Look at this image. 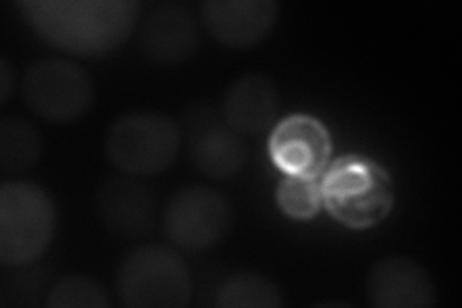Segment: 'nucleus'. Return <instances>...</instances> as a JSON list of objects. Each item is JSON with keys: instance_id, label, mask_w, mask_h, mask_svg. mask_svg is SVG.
<instances>
[{"instance_id": "f257e3e1", "label": "nucleus", "mask_w": 462, "mask_h": 308, "mask_svg": "<svg viewBox=\"0 0 462 308\" xmlns=\"http://www.w3.org/2000/svg\"><path fill=\"white\" fill-rule=\"evenodd\" d=\"M18 10L52 49L97 58L120 49L132 37L141 6L135 0H23Z\"/></svg>"}, {"instance_id": "f03ea898", "label": "nucleus", "mask_w": 462, "mask_h": 308, "mask_svg": "<svg viewBox=\"0 0 462 308\" xmlns=\"http://www.w3.org/2000/svg\"><path fill=\"white\" fill-rule=\"evenodd\" d=\"M322 204L341 226L365 231L382 224L395 207V182L380 163L345 154L320 175Z\"/></svg>"}, {"instance_id": "7ed1b4c3", "label": "nucleus", "mask_w": 462, "mask_h": 308, "mask_svg": "<svg viewBox=\"0 0 462 308\" xmlns=\"http://www.w3.org/2000/svg\"><path fill=\"white\" fill-rule=\"evenodd\" d=\"M180 124L164 112L139 110L116 118L105 137L110 164L132 178H152L166 172L181 151Z\"/></svg>"}, {"instance_id": "20e7f679", "label": "nucleus", "mask_w": 462, "mask_h": 308, "mask_svg": "<svg viewBox=\"0 0 462 308\" xmlns=\"http://www.w3.org/2000/svg\"><path fill=\"white\" fill-rule=\"evenodd\" d=\"M56 231V207L33 182H5L0 187V264L18 268L49 251Z\"/></svg>"}, {"instance_id": "39448f33", "label": "nucleus", "mask_w": 462, "mask_h": 308, "mask_svg": "<svg viewBox=\"0 0 462 308\" xmlns=\"http://www.w3.org/2000/svg\"><path fill=\"white\" fill-rule=\"evenodd\" d=\"M116 291L127 308H183L193 299V277L178 251L143 245L122 258Z\"/></svg>"}, {"instance_id": "423d86ee", "label": "nucleus", "mask_w": 462, "mask_h": 308, "mask_svg": "<svg viewBox=\"0 0 462 308\" xmlns=\"http://www.w3.org/2000/svg\"><path fill=\"white\" fill-rule=\"evenodd\" d=\"M22 98L37 118L51 124L81 120L95 102L89 73L68 58H39L22 78Z\"/></svg>"}, {"instance_id": "0eeeda50", "label": "nucleus", "mask_w": 462, "mask_h": 308, "mask_svg": "<svg viewBox=\"0 0 462 308\" xmlns=\"http://www.w3.org/2000/svg\"><path fill=\"white\" fill-rule=\"evenodd\" d=\"M162 224L166 238L176 247L191 253L208 251L229 236L234 209L218 189L189 185L168 201Z\"/></svg>"}, {"instance_id": "6e6552de", "label": "nucleus", "mask_w": 462, "mask_h": 308, "mask_svg": "<svg viewBox=\"0 0 462 308\" xmlns=\"http://www.w3.org/2000/svg\"><path fill=\"white\" fill-rule=\"evenodd\" d=\"M185 141L193 166L210 180H229L247 163V146L241 135L231 129L207 105L191 107L185 116Z\"/></svg>"}, {"instance_id": "1a4fd4ad", "label": "nucleus", "mask_w": 462, "mask_h": 308, "mask_svg": "<svg viewBox=\"0 0 462 308\" xmlns=\"http://www.w3.org/2000/svg\"><path fill=\"white\" fill-rule=\"evenodd\" d=\"M334 141L322 120L310 114L285 116L272 127L268 153L285 175L318 180L329 166Z\"/></svg>"}, {"instance_id": "9d476101", "label": "nucleus", "mask_w": 462, "mask_h": 308, "mask_svg": "<svg viewBox=\"0 0 462 308\" xmlns=\"http://www.w3.org/2000/svg\"><path fill=\"white\" fill-rule=\"evenodd\" d=\"M141 51L156 66H180L200 47L197 14L181 3H162L151 8L139 32Z\"/></svg>"}, {"instance_id": "9b49d317", "label": "nucleus", "mask_w": 462, "mask_h": 308, "mask_svg": "<svg viewBox=\"0 0 462 308\" xmlns=\"http://www.w3.org/2000/svg\"><path fill=\"white\" fill-rule=\"evenodd\" d=\"M95 209L105 228L124 239L149 236L156 226V197L132 175H112L100 182Z\"/></svg>"}, {"instance_id": "f8f14e48", "label": "nucleus", "mask_w": 462, "mask_h": 308, "mask_svg": "<svg viewBox=\"0 0 462 308\" xmlns=\"http://www.w3.org/2000/svg\"><path fill=\"white\" fill-rule=\"evenodd\" d=\"M280 6L273 0H207L200 22L208 35L229 49H253L276 25Z\"/></svg>"}, {"instance_id": "ddd939ff", "label": "nucleus", "mask_w": 462, "mask_h": 308, "mask_svg": "<svg viewBox=\"0 0 462 308\" xmlns=\"http://www.w3.org/2000/svg\"><path fill=\"white\" fill-rule=\"evenodd\" d=\"M368 303L378 308H430L438 303V289L430 272L409 257H387L366 275Z\"/></svg>"}, {"instance_id": "4468645a", "label": "nucleus", "mask_w": 462, "mask_h": 308, "mask_svg": "<svg viewBox=\"0 0 462 308\" xmlns=\"http://www.w3.org/2000/svg\"><path fill=\"white\" fill-rule=\"evenodd\" d=\"M280 93L264 73H245L227 87L222 116L239 135H260L276 126Z\"/></svg>"}, {"instance_id": "2eb2a0df", "label": "nucleus", "mask_w": 462, "mask_h": 308, "mask_svg": "<svg viewBox=\"0 0 462 308\" xmlns=\"http://www.w3.org/2000/svg\"><path fill=\"white\" fill-rule=\"evenodd\" d=\"M42 156L39 129L18 116L0 118V168L5 172H25Z\"/></svg>"}, {"instance_id": "dca6fc26", "label": "nucleus", "mask_w": 462, "mask_h": 308, "mask_svg": "<svg viewBox=\"0 0 462 308\" xmlns=\"http://www.w3.org/2000/svg\"><path fill=\"white\" fill-rule=\"evenodd\" d=\"M216 304L220 308H280L285 304L282 287L258 272H239L222 284Z\"/></svg>"}, {"instance_id": "f3484780", "label": "nucleus", "mask_w": 462, "mask_h": 308, "mask_svg": "<svg viewBox=\"0 0 462 308\" xmlns=\"http://www.w3.org/2000/svg\"><path fill=\"white\" fill-rule=\"evenodd\" d=\"M276 204L289 219H314L324 207L320 182L300 175H283L276 187Z\"/></svg>"}, {"instance_id": "a211bd4d", "label": "nucleus", "mask_w": 462, "mask_h": 308, "mask_svg": "<svg viewBox=\"0 0 462 308\" xmlns=\"http://www.w3.org/2000/svg\"><path fill=\"white\" fill-rule=\"evenodd\" d=\"M49 308H108L110 299L103 285L87 275H64L54 282L45 299Z\"/></svg>"}, {"instance_id": "6ab92c4d", "label": "nucleus", "mask_w": 462, "mask_h": 308, "mask_svg": "<svg viewBox=\"0 0 462 308\" xmlns=\"http://www.w3.org/2000/svg\"><path fill=\"white\" fill-rule=\"evenodd\" d=\"M6 270L10 272L0 284V304H37V299L45 293L47 272L33 264Z\"/></svg>"}, {"instance_id": "aec40b11", "label": "nucleus", "mask_w": 462, "mask_h": 308, "mask_svg": "<svg viewBox=\"0 0 462 308\" xmlns=\"http://www.w3.org/2000/svg\"><path fill=\"white\" fill-rule=\"evenodd\" d=\"M14 87H16V71L10 66V62L3 56L0 58V102H6L14 95Z\"/></svg>"}]
</instances>
